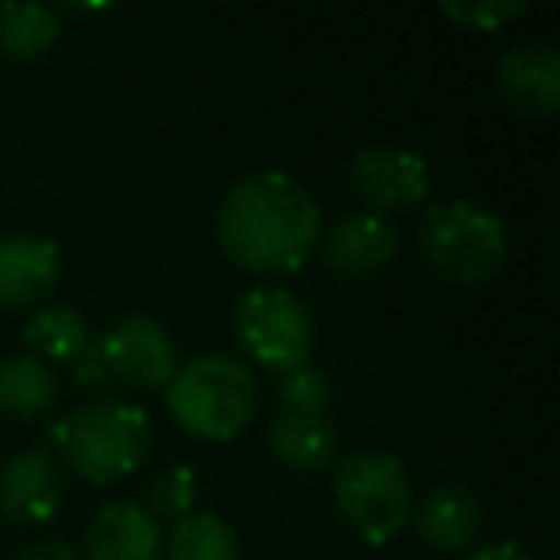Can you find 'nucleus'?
I'll return each instance as SVG.
<instances>
[{
  "label": "nucleus",
  "instance_id": "nucleus-1",
  "mask_svg": "<svg viewBox=\"0 0 560 560\" xmlns=\"http://www.w3.org/2000/svg\"><path fill=\"white\" fill-rule=\"evenodd\" d=\"M319 226V203L292 173L261 170L242 177L223 196L215 238L242 269L289 272L312 257Z\"/></svg>",
  "mask_w": 560,
  "mask_h": 560
},
{
  "label": "nucleus",
  "instance_id": "nucleus-2",
  "mask_svg": "<svg viewBox=\"0 0 560 560\" xmlns=\"http://www.w3.org/2000/svg\"><path fill=\"white\" fill-rule=\"evenodd\" d=\"M257 381L238 358L203 353V358L177 365L165 384V404L185 434L200 442H231L257 415Z\"/></svg>",
  "mask_w": 560,
  "mask_h": 560
},
{
  "label": "nucleus",
  "instance_id": "nucleus-3",
  "mask_svg": "<svg viewBox=\"0 0 560 560\" xmlns=\"http://www.w3.org/2000/svg\"><path fill=\"white\" fill-rule=\"evenodd\" d=\"M62 460L93 483L131 476L154 445V422L142 407L119 399H96L50 427Z\"/></svg>",
  "mask_w": 560,
  "mask_h": 560
},
{
  "label": "nucleus",
  "instance_id": "nucleus-4",
  "mask_svg": "<svg viewBox=\"0 0 560 560\" xmlns=\"http://www.w3.org/2000/svg\"><path fill=\"white\" fill-rule=\"evenodd\" d=\"M335 503L369 545H388L411 522V476L396 453L358 450L335 465Z\"/></svg>",
  "mask_w": 560,
  "mask_h": 560
},
{
  "label": "nucleus",
  "instance_id": "nucleus-5",
  "mask_svg": "<svg viewBox=\"0 0 560 560\" xmlns=\"http://www.w3.org/2000/svg\"><path fill=\"white\" fill-rule=\"evenodd\" d=\"M422 254L453 284H488L506 261V226L472 200H450L422 219Z\"/></svg>",
  "mask_w": 560,
  "mask_h": 560
},
{
  "label": "nucleus",
  "instance_id": "nucleus-6",
  "mask_svg": "<svg viewBox=\"0 0 560 560\" xmlns=\"http://www.w3.org/2000/svg\"><path fill=\"white\" fill-rule=\"evenodd\" d=\"M242 350L269 373L307 365L315 350V323L289 289H249L231 312Z\"/></svg>",
  "mask_w": 560,
  "mask_h": 560
},
{
  "label": "nucleus",
  "instance_id": "nucleus-7",
  "mask_svg": "<svg viewBox=\"0 0 560 560\" xmlns=\"http://www.w3.org/2000/svg\"><path fill=\"white\" fill-rule=\"evenodd\" d=\"M96 342L104 350L112 381H124L131 388H165L177 373V346H173L170 330L150 315H127Z\"/></svg>",
  "mask_w": 560,
  "mask_h": 560
},
{
  "label": "nucleus",
  "instance_id": "nucleus-8",
  "mask_svg": "<svg viewBox=\"0 0 560 560\" xmlns=\"http://www.w3.org/2000/svg\"><path fill=\"white\" fill-rule=\"evenodd\" d=\"M350 180L369 211H399L419 203L430 192V170L422 154L407 147H365L353 154Z\"/></svg>",
  "mask_w": 560,
  "mask_h": 560
},
{
  "label": "nucleus",
  "instance_id": "nucleus-9",
  "mask_svg": "<svg viewBox=\"0 0 560 560\" xmlns=\"http://www.w3.org/2000/svg\"><path fill=\"white\" fill-rule=\"evenodd\" d=\"M62 249L47 234H0V312H24L55 292Z\"/></svg>",
  "mask_w": 560,
  "mask_h": 560
},
{
  "label": "nucleus",
  "instance_id": "nucleus-10",
  "mask_svg": "<svg viewBox=\"0 0 560 560\" xmlns=\"http://www.w3.org/2000/svg\"><path fill=\"white\" fill-rule=\"evenodd\" d=\"M62 511V476L47 450H24L0 468V514L39 526Z\"/></svg>",
  "mask_w": 560,
  "mask_h": 560
},
{
  "label": "nucleus",
  "instance_id": "nucleus-11",
  "mask_svg": "<svg viewBox=\"0 0 560 560\" xmlns=\"http://www.w3.org/2000/svg\"><path fill=\"white\" fill-rule=\"evenodd\" d=\"M399 234L376 211H353L342 215L323 238V261L338 277H376L396 257Z\"/></svg>",
  "mask_w": 560,
  "mask_h": 560
},
{
  "label": "nucleus",
  "instance_id": "nucleus-12",
  "mask_svg": "<svg viewBox=\"0 0 560 560\" xmlns=\"http://www.w3.org/2000/svg\"><path fill=\"white\" fill-rule=\"evenodd\" d=\"M89 560H162V529L158 518L139 503H104L85 534Z\"/></svg>",
  "mask_w": 560,
  "mask_h": 560
},
{
  "label": "nucleus",
  "instance_id": "nucleus-13",
  "mask_svg": "<svg viewBox=\"0 0 560 560\" xmlns=\"http://www.w3.org/2000/svg\"><path fill=\"white\" fill-rule=\"evenodd\" d=\"M495 85L526 116H549L560 104V55L549 43H522L506 50Z\"/></svg>",
  "mask_w": 560,
  "mask_h": 560
},
{
  "label": "nucleus",
  "instance_id": "nucleus-14",
  "mask_svg": "<svg viewBox=\"0 0 560 560\" xmlns=\"http://www.w3.org/2000/svg\"><path fill=\"white\" fill-rule=\"evenodd\" d=\"M480 499L465 483H438L419 499V506H411V526L419 529L422 541L442 552L468 549L480 534Z\"/></svg>",
  "mask_w": 560,
  "mask_h": 560
},
{
  "label": "nucleus",
  "instance_id": "nucleus-15",
  "mask_svg": "<svg viewBox=\"0 0 560 560\" xmlns=\"http://www.w3.org/2000/svg\"><path fill=\"white\" fill-rule=\"evenodd\" d=\"M269 450L296 472H323L338 465V430L327 415L280 411L269 427Z\"/></svg>",
  "mask_w": 560,
  "mask_h": 560
},
{
  "label": "nucleus",
  "instance_id": "nucleus-16",
  "mask_svg": "<svg viewBox=\"0 0 560 560\" xmlns=\"http://www.w3.org/2000/svg\"><path fill=\"white\" fill-rule=\"evenodd\" d=\"M58 399V381L39 358H4L0 361V415L32 422Z\"/></svg>",
  "mask_w": 560,
  "mask_h": 560
},
{
  "label": "nucleus",
  "instance_id": "nucleus-17",
  "mask_svg": "<svg viewBox=\"0 0 560 560\" xmlns=\"http://www.w3.org/2000/svg\"><path fill=\"white\" fill-rule=\"evenodd\" d=\"M62 35V20L50 4H0V58L32 62Z\"/></svg>",
  "mask_w": 560,
  "mask_h": 560
},
{
  "label": "nucleus",
  "instance_id": "nucleus-18",
  "mask_svg": "<svg viewBox=\"0 0 560 560\" xmlns=\"http://www.w3.org/2000/svg\"><path fill=\"white\" fill-rule=\"evenodd\" d=\"M24 338H27V346L39 353V361L43 358L47 361H73L89 342H93V335H89V319L70 304L39 307V312L27 319Z\"/></svg>",
  "mask_w": 560,
  "mask_h": 560
},
{
  "label": "nucleus",
  "instance_id": "nucleus-19",
  "mask_svg": "<svg viewBox=\"0 0 560 560\" xmlns=\"http://www.w3.org/2000/svg\"><path fill=\"white\" fill-rule=\"evenodd\" d=\"M165 560H238V537L219 514H185L165 537Z\"/></svg>",
  "mask_w": 560,
  "mask_h": 560
},
{
  "label": "nucleus",
  "instance_id": "nucleus-20",
  "mask_svg": "<svg viewBox=\"0 0 560 560\" xmlns=\"http://www.w3.org/2000/svg\"><path fill=\"white\" fill-rule=\"evenodd\" d=\"M277 404L280 411H304V415H327L330 407V376L323 369L296 365L277 376Z\"/></svg>",
  "mask_w": 560,
  "mask_h": 560
},
{
  "label": "nucleus",
  "instance_id": "nucleus-21",
  "mask_svg": "<svg viewBox=\"0 0 560 560\" xmlns=\"http://www.w3.org/2000/svg\"><path fill=\"white\" fill-rule=\"evenodd\" d=\"M196 472L185 465L177 468H165L162 476L154 480V488H150V514L154 518H185V514H192V503H196Z\"/></svg>",
  "mask_w": 560,
  "mask_h": 560
},
{
  "label": "nucleus",
  "instance_id": "nucleus-22",
  "mask_svg": "<svg viewBox=\"0 0 560 560\" xmlns=\"http://www.w3.org/2000/svg\"><path fill=\"white\" fill-rule=\"evenodd\" d=\"M529 4L526 0H472V4H457V0H445L442 16L453 20L460 27H472V32H499L506 20L522 16Z\"/></svg>",
  "mask_w": 560,
  "mask_h": 560
},
{
  "label": "nucleus",
  "instance_id": "nucleus-23",
  "mask_svg": "<svg viewBox=\"0 0 560 560\" xmlns=\"http://www.w3.org/2000/svg\"><path fill=\"white\" fill-rule=\"evenodd\" d=\"M73 381H78L81 388H101V384L112 381L108 361H104V350H101L96 338L78 353V358H73Z\"/></svg>",
  "mask_w": 560,
  "mask_h": 560
},
{
  "label": "nucleus",
  "instance_id": "nucleus-24",
  "mask_svg": "<svg viewBox=\"0 0 560 560\" xmlns=\"http://www.w3.org/2000/svg\"><path fill=\"white\" fill-rule=\"evenodd\" d=\"M16 560H81V557L62 541H35L27 549H20Z\"/></svg>",
  "mask_w": 560,
  "mask_h": 560
},
{
  "label": "nucleus",
  "instance_id": "nucleus-25",
  "mask_svg": "<svg viewBox=\"0 0 560 560\" xmlns=\"http://www.w3.org/2000/svg\"><path fill=\"white\" fill-rule=\"evenodd\" d=\"M468 560H537V557H529L522 545H514V541H495V545H483V549H476Z\"/></svg>",
  "mask_w": 560,
  "mask_h": 560
}]
</instances>
